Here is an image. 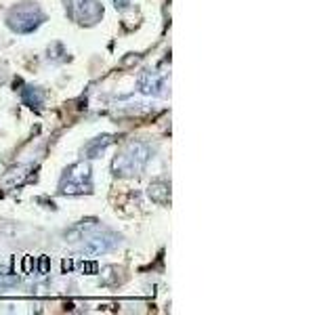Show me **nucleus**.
Returning a JSON list of instances; mask_svg holds the SVG:
<instances>
[{
    "instance_id": "f257e3e1",
    "label": "nucleus",
    "mask_w": 336,
    "mask_h": 315,
    "mask_svg": "<svg viewBox=\"0 0 336 315\" xmlns=\"http://www.w3.org/2000/svg\"><path fill=\"white\" fill-rule=\"evenodd\" d=\"M44 19L47 17L40 11V6L25 2L11 9V13L6 15V25L13 32H17V34H32V32H36L44 23Z\"/></svg>"
},
{
    "instance_id": "f03ea898",
    "label": "nucleus",
    "mask_w": 336,
    "mask_h": 315,
    "mask_svg": "<svg viewBox=\"0 0 336 315\" xmlns=\"http://www.w3.org/2000/svg\"><path fill=\"white\" fill-rule=\"evenodd\" d=\"M65 11L80 25H95L103 17V6L99 0H65Z\"/></svg>"
},
{
    "instance_id": "7ed1b4c3",
    "label": "nucleus",
    "mask_w": 336,
    "mask_h": 315,
    "mask_svg": "<svg viewBox=\"0 0 336 315\" xmlns=\"http://www.w3.org/2000/svg\"><path fill=\"white\" fill-rule=\"evenodd\" d=\"M120 244V237L116 236V233H99V236H91L86 237V242L82 244L80 252L84 256H99V254H105V252L113 250L116 246Z\"/></svg>"
},
{
    "instance_id": "20e7f679",
    "label": "nucleus",
    "mask_w": 336,
    "mask_h": 315,
    "mask_svg": "<svg viewBox=\"0 0 336 315\" xmlns=\"http://www.w3.org/2000/svg\"><path fill=\"white\" fill-rule=\"evenodd\" d=\"M137 86L143 94H149V97H166V80L162 78L158 72H151V69H145V72L139 74Z\"/></svg>"
},
{
    "instance_id": "39448f33",
    "label": "nucleus",
    "mask_w": 336,
    "mask_h": 315,
    "mask_svg": "<svg viewBox=\"0 0 336 315\" xmlns=\"http://www.w3.org/2000/svg\"><path fill=\"white\" fill-rule=\"evenodd\" d=\"M124 154H128L130 160L135 162L141 170L147 166V162L151 160V147H149L147 143H143V141H130L124 147Z\"/></svg>"
},
{
    "instance_id": "423d86ee",
    "label": "nucleus",
    "mask_w": 336,
    "mask_h": 315,
    "mask_svg": "<svg viewBox=\"0 0 336 315\" xmlns=\"http://www.w3.org/2000/svg\"><path fill=\"white\" fill-rule=\"evenodd\" d=\"M97 229V220L95 219H86V220H80V223L72 225L69 229L65 231V239L69 244H76L80 242V239H84L86 236H91V233Z\"/></svg>"
},
{
    "instance_id": "0eeeda50",
    "label": "nucleus",
    "mask_w": 336,
    "mask_h": 315,
    "mask_svg": "<svg viewBox=\"0 0 336 315\" xmlns=\"http://www.w3.org/2000/svg\"><path fill=\"white\" fill-rule=\"evenodd\" d=\"M112 170H113V174H120V176H132V174H139V173H141V168H139L137 164L130 160V156L124 154V151H122L120 156L113 158Z\"/></svg>"
},
{
    "instance_id": "6e6552de",
    "label": "nucleus",
    "mask_w": 336,
    "mask_h": 315,
    "mask_svg": "<svg viewBox=\"0 0 336 315\" xmlns=\"http://www.w3.org/2000/svg\"><path fill=\"white\" fill-rule=\"evenodd\" d=\"M147 195L151 202H156V204H166L170 202V187L168 183H162V181H156L151 183L147 187Z\"/></svg>"
},
{
    "instance_id": "1a4fd4ad",
    "label": "nucleus",
    "mask_w": 336,
    "mask_h": 315,
    "mask_svg": "<svg viewBox=\"0 0 336 315\" xmlns=\"http://www.w3.org/2000/svg\"><path fill=\"white\" fill-rule=\"evenodd\" d=\"M65 181H91V164L76 162L65 170Z\"/></svg>"
},
{
    "instance_id": "9d476101",
    "label": "nucleus",
    "mask_w": 336,
    "mask_h": 315,
    "mask_svg": "<svg viewBox=\"0 0 336 315\" xmlns=\"http://www.w3.org/2000/svg\"><path fill=\"white\" fill-rule=\"evenodd\" d=\"M113 141V137L112 135H101L97 139H93L91 143H86V147H84V154L86 158H97L101 156V151H105V147Z\"/></svg>"
},
{
    "instance_id": "9b49d317",
    "label": "nucleus",
    "mask_w": 336,
    "mask_h": 315,
    "mask_svg": "<svg viewBox=\"0 0 336 315\" xmlns=\"http://www.w3.org/2000/svg\"><path fill=\"white\" fill-rule=\"evenodd\" d=\"M91 183L88 181H65L61 183V193L65 195H82V193H91Z\"/></svg>"
},
{
    "instance_id": "f8f14e48",
    "label": "nucleus",
    "mask_w": 336,
    "mask_h": 315,
    "mask_svg": "<svg viewBox=\"0 0 336 315\" xmlns=\"http://www.w3.org/2000/svg\"><path fill=\"white\" fill-rule=\"evenodd\" d=\"M21 99H23V103L30 105V107H40L42 101H44V93L38 86H25L23 93H21Z\"/></svg>"
},
{
    "instance_id": "ddd939ff",
    "label": "nucleus",
    "mask_w": 336,
    "mask_h": 315,
    "mask_svg": "<svg viewBox=\"0 0 336 315\" xmlns=\"http://www.w3.org/2000/svg\"><path fill=\"white\" fill-rule=\"evenodd\" d=\"M19 284V275L13 273L9 267H4V265H0V290L4 288H13Z\"/></svg>"
},
{
    "instance_id": "4468645a",
    "label": "nucleus",
    "mask_w": 336,
    "mask_h": 315,
    "mask_svg": "<svg viewBox=\"0 0 336 315\" xmlns=\"http://www.w3.org/2000/svg\"><path fill=\"white\" fill-rule=\"evenodd\" d=\"M120 275H118V269L116 267H103L101 269V284H105V286H113V284H118Z\"/></svg>"
},
{
    "instance_id": "2eb2a0df",
    "label": "nucleus",
    "mask_w": 336,
    "mask_h": 315,
    "mask_svg": "<svg viewBox=\"0 0 336 315\" xmlns=\"http://www.w3.org/2000/svg\"><path fill=\"white\" fill-rule=\"evenodd\" d=\"M23 170H25V168H17V170H15L17 174H6V176H4V183H6L9 187H13V185H21V183L25 181V173H23Z\"/></svg>"
},
{
    "instance_id": "dca6fc26",
    "label": "nucleus",
    "mask_w": 336,
    "mask_h": 315,
    "mask_svg": "<svg viewBox=\"0 0 336 315\" xmlns=\"http://www.w3.org/2000/svg\"><path fill=\"white\" fill-rule=\"evenodd\" d=\"M113 6L120 11H124V9H128L130 6V0H113Z\"/></svg>"
},
{
    "instance_id": "f3484780",
    "label": "nucleus",
    "mask_w": 336,
    "mask_h": 315,
    "mask_svg": "<svg viewBox=\"0 0 336 315\" xmlns=\"http://www.w3.org/2000/svg\"><path fill=\"white\" fill-rule=\"evenodd\" d=\"M47 265H48V258L42 256V258H40V273H42V275L47 273Z\"/></svg>"
}]
</instances>
